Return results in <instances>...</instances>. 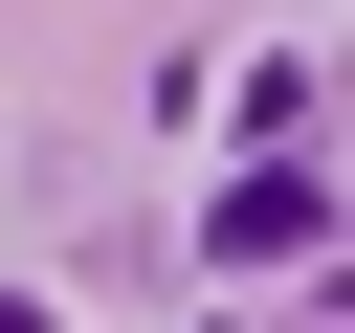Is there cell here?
Masks as SVG:
<instances>
[{
  "mask_svg": "<svg viewBox=\"0 0 355 333\" xmlns=\"http://www.w3.org/2000/svg\"><path fill=\"white\" fill-rule=\"evenodd\" d=\"M200 244H222V266H288V244H333V200L266 155V178H222V222H200Z\"/></svg>",
  "mask_w": 355,
  "mask_h": 333,
  "instance_id": "obj_1",
  "label": "cell"
}]
</instances>
